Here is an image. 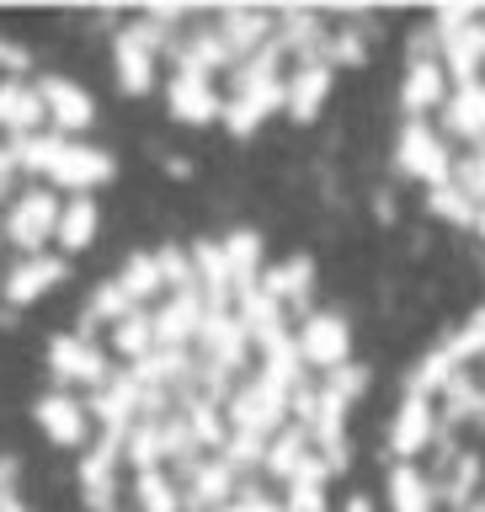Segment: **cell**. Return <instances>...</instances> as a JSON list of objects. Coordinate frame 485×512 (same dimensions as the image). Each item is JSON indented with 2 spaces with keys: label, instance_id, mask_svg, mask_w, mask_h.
Wrapping results in <instances>:
<instances>
[{
  "label": "cell",
  "instance_id": "obj_1",
  "mask_svg": "<svg viewBox=\"0 0 485 512\" xmlns=\"http://www.w3.org/2000/svg\"><path fill=\"white\" fill-rule=\"evenodd\" d=\"M406 395H422L432 432L416 459L432 512H485V310L448 331L411 368Z\"/></svg>",
  "mask_w": 485,
  "mask_h": 512
},
{
  "label": "cell",
  "instance_id": "obj_2",
  "mask_svg": "<svg viewBox=\"0 0 485 512\" xmlns=\"http://www.w3.org/2000/svg\"><path fill=\"white\" fill-rule=\"evenodd\" d=\"M16 166L27 176H43L54 187H70L75 198H86L91 187L112 182V155L96 150L86 139H64V134H38L16 144Z\"/></svg>",
  "mask_w": 485,
  "mask_h": 512
},
{
  "label": "cell",
  "instance_id": "obj_3",
  "mask_svg": "<svg viewBox=\"0 0 485 512\" xmlns=\"http://www.w3.org/2000/svg\"><path fill=\"white\" fill-rule=\"evenodd\" d=\"M283 54H288L283 38H272L262 54H251L246 64H240L235 86H230V96H224V123H230V134L246 139L267 123V112L288 107V80L278 75Z\"/></svg>",
  "mask_w": 485,
  "mask_h": 512
},
{
  "label": "cell",
  "instance_id": "obj_4",
  "mask_svg": "<svg viewBox=\"0 0 485 512\" xmlns=\"http://www.w3.org/2000/svg\"><path fill=\"white\" fill-rule=\"evenodd\" d=\"M230 432H251V438H278L288 411H294V390H283V384L272 379H240L235 395H230Z\"/></svg>",
  "mask_w": 485,
  "mask_h": 512
},
{
  "label": "cell",
  "instance_id": "obj_5",
  "mask_svg": "<svg viewBox=\"0 0 485 512\" xmlns=\"http://www.w3.org/2000/svg\"><path fill=\"white\" fill-rule=\"evenodd\" d=\"M59 214H64V203L54 198V192L27 187L22 198H11L0 235H6L11 246H22L27 256H43V240H59Z\"/></svg>",
  "mask_w": 485,
  "mask_h": 512
},
{
  "label": "cell",
  "instance_id": "obj_6",
  "mask_svg": "<svg viewBox=\"0 0 485 512\" xmlns=\"http://www.w3.org/2000/svg\"><path fill=\"white\" fill-rule=\"evenodd\" d=\"M171 470H176V486H182V512H219L240 496V475L219 454L214 459L192 454L182 464H171Z\"/></svg>",
  "mask_w": 485,
  "mask_h": 512
},
{
  "label": "cell",
  "instance_id": "obj_7",
  "mask_svg": "<svg viewBox=\"0 0 485 512\" xmlns=\"http://www.w3.org/2000/svg\"><path fill=\"white\" fill-rule=\"evenodd\" d=\"M160 48H166V38H160V22L155 16H144V22H128L118 32V43H112V64H118V80L128 96H144L155 91V59Z\"/></svg>",
  "mask_w": 485,
  "mask_h": 512
},
{
  "label": "cell",
  "instance_id": "obj_8",
  "mask_svg": "<svg viewBox=\"0 0 485 512\" xmlns=\"http://www.w3.org/2000/svg\"><path fill=\"white\" fill-rule=\"evenodd\" d=\"M123 438H128V432H102V438L80 454V502H86L91 512H118Z\"/></svg>",
  "mask_w": 485,
  "mask_h": 512
},
{
  "label": "cell",
  "instance_id": "obj_9",
  "mask_svg": "<svg viewBox=\"0 0 485 512\" xmlns=\"http://www.w3.org/2000/svg\"><path fill=\"white\" fill-rule=\"evenodd\" d=\"M299 352H304V363H310V374H336V368H347L352 363V331H347V320L336 315V310H315V315H304L299 320Z\"/></svg>",
  "mask_w": 485,
  "mask_h": 512
},
{
  "label": "cell",
  "instance_id": "obj_10",
  "mask_svg": "<svg viewBox=\"0 0 485 512\" xmlns=\"http://www.w3.org/2000/svg\"><path fill=\"white\" fill-rule=\"evenodd\" d=\"M48 368H54V379L70 390V384H80V390H102V384L112 379V363L102 347H91V336H54L48 342Z\"/></svg>",
  "mask_w": 485,
  "mask_h": 512
},
{
  "label": "cell",
  "instance_id": "obj_11",
  "mask_svg": "<svg viewBox=\"0 0 485 512\" xmlns=\"http://www.w3.org/2000/svg\"><path fill=\"white\" fill-rule=\"evenodd\" d=\"M198 347H203V363L208 368H224V374H240V368L251 363V331L240 326V315L235 310H219V315H208L203 320V331H198Z\"/></svg>",
  "mask_w": 485,
  "mask_h": 512
},
{
  "label": "cell",
  "instance_id": "obj_12",
  "mask_svg": "<svg viewBox=\"0 0 485 512\" xmlns=\"http://www.w3.org/2000/svg\"><path fill=\"white\" fill-rule=\"evenodd\" d=\"M43 123H48V107L38 96V80H16V75L0 80V134L22 144V139H38Z\"/></svg>",
  "mask_w": 485,
  "mask_h": 512
},
{
  "label": "cell",
  "instance_id": "obj_13",
  "mask_svg": "<svg viewBox=\"0 0 485 512\" xmlns=\"http://www.w3.org/2000/svg\"><path fill=\"white\" fill-rule=\"evenodd\" d=\"M86 411L102 422V432H128L134 422H144V384L134 374H112L102 390H91Z\"/></svg>",
  "mask_w": 485,
  "mask_h": 512
},
{
  "label": "cell",
  "instance_id": "obj_14",
  "mask_svg": "<svg viewBox=\"0 0 485 512\" xmlns=\"http://www.w3.org/2000/svg\"><path fill=\"white\" fill-rule=\"evenodd\" d=\"M32 416H38V427L54 438L59 448H80L91 438V411H86V400L80 395H70V390H48L38 406H32Z\"/></svg>",
  "mask_w": 485,
  "mask_h": 512
},
{
  "label": "cell",
  "instance_id": "obj_15",
  "mask_svg": "<svg viewBox=\"0 0 485 512\" xmlns=\"http://www.w3.org/2000/svg\"><path fill=\"white\" fill-rule=\"evenodd\" d=\"M203 320H208V304H203L198 288H176V294L155 310V336H160V347L187 352V342H198Z\"/></svg>",
  "mask_w": 485,
  "mask_h": 512
},
{
  "label": "cell",
  "instance_id": "obj_16",
  "mask_svg": "<svg viewBox=\"0 0 485 512\" xmlns=\"http://www.w3.org/2000/svg\"><path fill=\"white\" fill-rule=\"evenodd\" d=\"M64 272H70V262L64 256H22L6 278H0V294H6V304H38L48 288L64 283Z\"/></svg>",
  "mask_w": 485,
  "mask_h": 512
},
{
  "label": "cell",
  "instance_id": "obj_17",
  "mask_svg": "<svg viewBox=\"0 0 485 512\" xmlns=\"http://www.w3.org/2000/svg\"><path fill=\"white\" fill-rule=\"evenodd\" d=\"M166 107L182 123H214V118H224V96L214 91V80H208L203 70H176L171 86H166Z\"/></svg>",
  "mask_w": 485,
  "mask_h": 512
},
{
  "label": "cell",
  "instance_id": "obj_18",
  "mask_svg": "<svg viewBox=\"0 0 485 512\" xmlns=\"http://www.w3.org/2000/svg\"><path fill=\"white\" fill-rule=\"evenodd\" d=\"M38 96H43L48 123H54L59 134H80V128H91V118H96V102L64 75H38Z\"/></svg>",
  "mask_w": 485,
  "mask_h": 512
},
{
  "label": "cell",
  "instance_id": "obj_19",
  "mask_svg": "<svg viewBox=\"0 0 485 512\" xmlns=\"http://www.w3.org/2000/svg\"><path fill=\"white\" fill-rule=\"evenodd\" d=\"M192 272H198V294H203V304H208V315L230 310L235 272H230V262H224V246H214V240H198V246H192Z\"/></svg>",
  "mask_w": 485,
  "mask_h": 512
},
{
  "label": "cell",
  "instance_id": "obj_20",
  "mask_svg": "<svg viewBox=\"0 0 485 512\" xmlns=\"http://www.w3.org/2000/svg\"><path fill=\"white\" fill-rule=\"evenodd\" d=\"M331 70L336 64H294V75H288V112H294V123H310L326 107Z\"/></svg>",
  "mask_w": 485,
  "mask_h": 512
},
{
  "label": "cell",
  "instance_id": "obj_21",
  "mask_svg": "<svg viewBox=\"0 0 485 512\" xmlns=\"http://www.w3.org/2000/svg\"><path fill=\"white\" fill-rule=\"evenodd\" d=\"M235 315H240V326L251 331V342H256V347L288 331V326H283V304L272 299L262 283H256V288H246V294H235Z\"/></svg>",
  "mask_w": 485,
  "mask_h": 512
},
{
  "label": "cell",
  "instance_id": "obj_22",
  "mask_svg": "<svg viewBox=\"0 0 485 512\" xmlns=\"http://www.w3.org/2000/svg\"><path fill=\"white\" fill-rule=\"evenodd\" d=\"M315 454H320V448H315V438H310V427H299V422H294V427H283L278 438L267 443V475H278L283 486H288V480H294Z\"/></svg>",
  "mask_w": 485,
  "mask_h": 512
},
{
  "label": "cell",
  "instance_id": "obj_23",
  "mask_svg": "<svg viewBox=\"0 0 485 512\" xmlns=\"http://www.w3.org/2000/svg\"><path fill=\"white\" fill-rule=\"evenodd\" d=\"M262 288L283 304V310L294 304L299 315H315V310H304V304H310V288H315V262H310V256H288L278 272H267Z\"/></svg>",
  "mask_w": 485,
  "mask_h": 512
},
{
  "label": "cell",
  "instance_id": "obj_24",
  "mask_svg": "<svg viewBox=\"0 0 485 512\" xmlns=\"http://www.w3.org/2000/svg\"><path fill=\"white\" fill-rule=\"evenodd\" d=\"M176 54V70H203V75H214V70H224V64H235L240 54L230 43H224V32L219 27H203V32H192V38L182 43V48H171Z\"/></svg>",
  "mask_w": 485,
  "mask_h": 512
},
{
  "label": "cell",
  "instance_id": "obj_25",
  "mask_svg": "<svg viewBox=\"0 0 485 512\" xmlns=\"http://www.w3.org/2000/svg\"><path fill=\"white\" fill-rule=\"evenodd\" d=\"M155 347H160V336H155V315L150 310H134V315H123L118 326H112V352H118L128 368L144 363Z\"/></svg>",
  "mask_w": 485,
  "mask_h": 512
},
{
  "label": "cell",
  "instance_id": "obj_26",
  "mask_svg": "<svg viewBox=\"0 0 485 512\" xmlns=\"http://www.w3.org/2000/svg\"><path fill=\"white\" fill-rule=\"evenodd\" d=\"M182 400V416H187V427H192V438H198V448H219L230 443V422H224V411L214 406V400H203L198 390H187V395H176Z\"/></svg>",
  "mask_w": 485,
  "mask_h": 512
},
{
  "label": "cell",
  "instance_id": "obj_27",
  "mask_svg": "<svg viewBox=\"0 0 485 512\" xmlns=\"http://www.w3.org/2000/svg\"><path fill=\"white\" fill-rule=\"evenodd\" d=\"M214 27L224 32V43H230L235 54H262L272 43V16H262V11H224Z\"/></svg>",
  "mask_w": 485,
  "mask_h": 512
},
{
  "label": "cell",
  "instance_id": "obj_28",
  "mask_svg": "<svg viewBox=\"0 0 485 512\" xmlns=\"http://www.w3.org/2000/svg\"><path fill=\"white\" fill-rule=\"evenodd\" d=\"M118 288L128 294V304H134V310L155 304L160 294H166V272H160V256H155V251H150V256H134V262L118 272Z\"/></svg>",
  "mask_w": 485,
  "mask_h": 512
},
{
  "label": "cell",
  "instance_id": "obj_29",
  "mask_svg": "<svg viewBox=\"0 0 485 512\" xmlns=\"http://www.w3.org/2000/svg\"><path fill=\"white\" fill-rule=\"evenodd\" d=\"M134 512H182V486L166 470H139L134 475Z\"/></svg>",
  "mask_w": 485,
  "mask_h": 512
},
{
  "label": "cell",
  "instance_id": "obj_30",
  "mask_svg": "<svg viewBox=\"0 0 485 512\" xmlns=\"http://www.w3.org/2000/svg\"><path fill=\"white\" fill-rule=\"evenodd\" d=\"M91 240H96V203H91V192H86V198L64 203V214H59V246L64 251H86Z\"/></svg>",
  "mask_w": 485,
  "mask_h": 512
},
{
  "label": "cell",
  "instance_id": "obj_31",
  "mask_svg": "<svg viewBox=\"0 0 485 512\" xmlns=\"http://www.w3.org/2000/svg\"><path fill=\"white\" fill-rule=\"evenodd\" d=\"M123 459L134 464V475L139 470H160V464H166V448H160V422H134V427H128Z\"/></svg>",
  "mask_w": 485,
  "mask_h": 512
},
{
  "label": "cell",
  "instance_id": "obj_32",
  "mask_svg": "<svg viewBox=\"0 0 485 512\" xmlns=\"http://www.w3.org/2000/svg\"><path fill=\"white\" fill-rule=\"evenodd\" d=\"M256 256H262V240H256L251 230H235L230 240H224V262H230V272H235V294L256 288Z\"/></svg>",
  "mask_w": 485,
  "mask_h": 512
},
{
  "label": "cell",
  "instance_id": "obj_33",
  "mask_svg": "<svg viewBox=\"0 0 485 512\" xmlns=\"http://www.w3.org/2000/svg\"><path fill=\"white\" fill-rule=\"evenodd\" d=\"M267 443H272V438H251V432H230V443L219 448V459L230 464L235 475H246V470H267Z\"/></svg>",
  "mask_w": 485,
  "mask_h": 512
},
{
  "label": "cell",
  "instance_id": "obj_34",
  "mask_svg": "<svg viewBox=\"0 0 485 512\" xmlns=\"http://www.w3.org/2000/svg\"><path fill=\"white\" fill-rule=\"evenodd\" d=\"M160 272H166V283H171V294L176 288H198V272H192V251L182 246H160Z\"/></svg>",
  "mask_w": 485,
  "mask_h": 512
},
{
  "label": "cell",
  "instance_id": "obj_35",
  "mask_svg": "<svg viewBox=\"0 0 485 512\" xmlns=\"http://www.w3.org/2000/svg\"><path fill=\"white\" fill-rule=\"evenodd\" d=\"M283 512H326V486H288Z\"/></svg>",
  "mask_w": 485,
  "mask_h": 512
},
{
  "label": "cell",
  "instance_id": "obj_36",
  "mask_svg": "<svg viewBox=\"0 0 485 512\" xmlns=\"http://www.w3.org/2000/svg\"><path fill=\"white\" fill-rule=\"evenodd\" d=\"M219 512H283L278 502H272V496L262 491V486H240V496L230 507H219Z\"/></svg>",
  "mask_w": 485,
  "mask_h": 512
},
{
  "label": "cell",
  "instance_id": "obj_37",
  "mask_svg": "<svg viewBox=\"0 0 485 512\" xmlns=\"http://www.w3.org/2000/svg\"><path fill=\"white\" fill-rule=\"evenodd\" d=\"M16 171H22V166H16V144L6 139V144H0V198H6V192H11Z\"/></svg>",
  "mask_w": 485,
  "mask_h": 512
},
{
  "label": "cell",
  "instance_id": "obj_38",
  "mask_svg": "<svg viewBox=\"0 0 485 512\" xmlns=\"http://www.w3.org/2000/svg\"><path fill=\"white\" fill-rule=\"evenodd\" d=\"M0 64H6V70H11L16 80H22L32 59H27V54H22V48H16V43H0Z\"/></svg>",
  "mask_w": 485,
  "mask_h": 512
},
{
  "label": "cell",
  "instance_id": "obj_39",
  "mask_svg": "<svg viewBox=\"0 0 485 512\" xmlns=\"http://www.w3.org/2000/svg\"><path fill=\"white\" fill-rule=\"evenodd\" d=\"M11 475H16V459H0V507L11 502Z\"/></svg>",
  "mask_w": 485,
  "mask_h": 512
},
{
  "label": "cell",
  "instance_id": "obj_40",
  "mask_svg": "<svg viewBox=\"0 0 485 512\" xmlns=\"http://www.w3.org/2000/svg\"><path fill=\"white\" fill-rule=\"evenodd\" d=\"M0 512H27V507H22V502H16V496H11V502H6V507H0Z\"/></svg>",
  "mask_w": 485,
  "mask_h": 512
}]
</instances>
